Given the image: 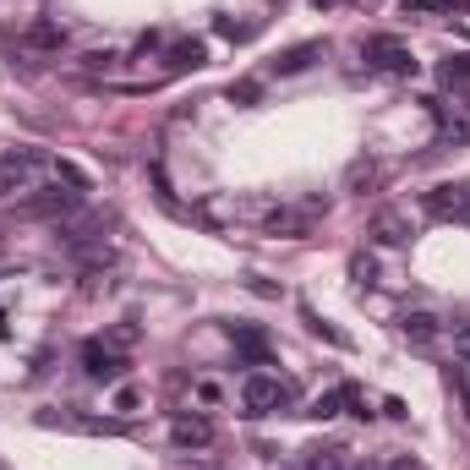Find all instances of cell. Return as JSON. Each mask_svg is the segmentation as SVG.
Instances as JSON below:
<instances>
[{"mask_svg":"<svg viewBox=\"0 0 470 470\" xmlns=\"http://www.w3.org/2000/svg\"><path fill=\"white\" fill-rule=\"evenodd\" d=\"M49 164L55 159H44V153H33V148H16V153H5L0 159V197H33L38 192V175H49Z\"/></svg>","mask_w":470,"mask_h":470,"instance_id":"obj_1","label":"cell"},{"mask_svg":"<svg viewBox=\"0 0 470 470\" xmlns=\"http://www.w3.org/2000/svg\"><path fill=\"white\" fill-rule=\"evenodd\" d=\"M361 60H367L372 71H389V77H416V55H411V44L394 38V33H367V38H361Z\"/></svg>","mask_w":470,"mask_h":470,"instance_id":"obj_2","label":"cell"},{"mask_svg":"<svg viewBox=\"0 0 470 470\" xmlns=\"http://www.w3.org/2000/svg\"><path fill=\"white\" fill-rule=\"evenodd\" d=\"M290 383L285 378H268V372H252L246 383H241V405H246V416H274V411H285L290 405Z\"/></svg>","mask_w":470,"mask_h":470,"instance_id":"obj_3","label":"cell"},{"mask_svg":"<svg viewBox=\"0 0 470 470\" xmlns=\"http://www.w3.org/2000/svg\"><path fill=\"white\" fill-rule=\"evenodd\" d=\"M82 192H88V186H71V181H66V186H60V181H55V186H38V197H27V203H22V214H33V219L77 214V208H82Z\"/></svg>","mask_w":470,"mask_h":470,"instance_id":"obj_4","label":"cell"},{"mask_svg":"<svg viewBox=\"0 0 470 470\" xmlns=\"http://www.w3.org/2000/svg\"><path fill=\"white\" fill-rule=\"evenodd\" d=\"M318 214H329V197H312V203H301V208H274V214L263 219V230H268V235H312Z\"/></svg>","mask_w":470,"mask_h":470,"instance_id":"obj_5","label":"cell"},{"mask_svg":"<svg viewBox=\"0 0 470 470\" xmlns=\"http://www.w3.org/2000/svg\"><path fill=\"white\" fill-rule=\"evenodd\" d=\"M126 350H115V345H104V339H88L82 345V372L93 378V383H120L126 378Z\"/></svg>","mask_w":470,"mask_h":470,"instance_id":"obj_6","label":"cell"},{"mask_svg":"<svg viewBox=\"0 0 470 470\" xmlns=\"http://www.w3.org/2000/svg\"><path fill=\"white\" fill-rule=\"evenodd\" d=\"M225 334H230V345H235V356L246 367H274V345H268V334L257 323H225Z\"/></svg>","mask_w":470,"mask_h":470,"instance_id":"obj_7","label":"cell"},{"mask_svg":"<svg viewBox=\"0 0 470 470\" xmlns=\"http://www.w3.org/2000/svg\"><path fill=\"white\" fill-rule=\"evenodd\" d=\"M323 55H329V44H323V38H307V44L279 49V55L268 60V71H274V77H301V71H307V66H318Z\"/></svg>","mask_w":470,"mask_h":470,"instance_id":"obj_8","label":"cell"},{"mask_svg":"<svg viewBox=\"0 0 470 470\" xmlns=\"http://www.w3.org/2000/svg\"><path fill=\"white\" fill-rule=\"evenodd\" d=\"M427 214L433 219H460V225H470V186H433L427 192Z\"/></svg>","mask_w":470,"mask_h":470,"instance_id":"obj_9","label":"cell"},{"mask_svg":"<svg viewBox=\"0 0 470 470\" xmlns=\"http://www.w3.org/2000/svg\"><path fill=\"white\" fill-rule=\"evenodd\" d=\"M170 444H175V449H208V444H214V422L197 416V411H186V416L170 422Z\"/></svg>","mask_w":470,"mask_h":470,"instance_id":"obj_10","label":"cell"},{"mask_svg":"<svg viewBox=\"0 0 470 470\" xmlns=\"http://www.w3.org/2000/svg\"><path fill=\"white\" fill-rule=\"evenodd\" d=\"M400 334H405L411 345H438L444 323H438L433 312H405V318H400Z\"/></svg>","mask_w":470,"mask_h":470,"instance_id":"obj_11","label":"cell"},{"mask_svg":"<svg viewBox=\"0 0 470 470\" xmlns=\"http://www.w3.org/2000/svg\"><path fill=\"white\" fill-rule=\"evenodd\" d=\"M356 394H361L356 383H339V389H329V394H318L307 416H312V422H329V416H339V411H350V400H356Z\"/></svg>","mask_w":470,"mask_h":470,"instance_id":"obj_12","label":"cell"},{"mask_svg":"<svg viewBox=\"0 0 470 470\" xmlns=\"http://www.w3.org/2000/svg\"><path fill=\"white\" fill-rule=\"evenodd\" d=\"M170 71H197V66H208V44L203 38H181V44H170Z\"/></svg>","mask_w":470,"mask_h":470,"instance_id":"obj_13","label":"cell"},{"mask_svg":"<svg viewBox=\"0 0 470 470\" xmlns=\"http://www.w3.org/2000/svg\"><path fill=\"white\" fill-rule=\"evenodd\" d=\"M372 241L405 246V241H411V219H405V214H378V219H372Z\"/></svg>","mask_w":470,"mask_h":470,"instance_id":"obj_14","label":"cell"},{"mask_svg":"<svg viewBox=\"0 0 470 470\" xmlns=\"http://www.w3.org/2000/svg\"><path fill=\"white\" fill-rule=\"evenodd\" d=\"M296 470H345V449H334V444H312V449H301Z\"/></svg>","mask_w":470,"mask_h":470,"instance_id":"obj_15","label":"cell"},{"mask_svg":"<svg viewBox=\"0 0 470 470\" xmlns=\"http://www.w3.org/2000/svg\"><path fill=\"white\" fill-rule=\"evenodd\" d=\"M383 181V164L378 159H350V170H345V192H372Z\"/></svg>","mask_w":470,"mask_h":470,"instance_id":"obj_16","label":"cell"},{"mask_svg":"<svg viewBox=\"0 0 470 470\" xmlns=\"http://www.w3.org/2000/svg\"><path fill=\"white\" fill-rule=\"evenodd\" d=\"M301 323H307V329H312V334H318L323 345H334V350H350V334H345V329H334L329 318H318L312 307H301Z\"/></svg>","mask_w":470,"mask_h":470,"instance_id":"obj_17","label":"cell"},{"mask_svg":"<svg viewBox=\"0 0 470 470\" xmlns=\"http://www.w3.org/2000/svg\"><path fill=\"white\" fill-rule=\"evenodd\" d=\"M27 44H33V49H66V27L49 22V16H38V22L27 27Z\"/></svg>","mask_w":470,"mask_h":470,"instance_id":"obj_18","label":"cell"},{"mask_svg":"<svg viewBox=\"0 0 470 470\" xmlns=\"http://www.w3.org/2000/svg\"><path fill=\"white\" fill-rule=\"evenodd\" d=\"M438 82L444 88H470V55H449V60H438Z\"/></svg>","mask_w":470,"mask_h":470,"instance_id":"obj_19","label":"cell"},{"mask_svg":"<svg viewBox=\"0 0 470 470\" xmlns=\"http://www.w3.org/2000/svg\"><path fill=\"white\" fill-rule=\"evenodd\" d=\"M225 99L241 104V110H252V104H263V82H257V77H235V82L225 88Z\"/></svg>","mask_w":470,"mask_h":470,"instance_id":"obj_20","label":"cell"},{"mask_svg":"<svg viewBox=\"0 0 470 470\" xmlns=\"http://www.w3.org/2000/svg\"><path fill=\"white\" fill-rule=\"evenodd\" d=\"M137 339H142V329H137V323H131V318H126V323H115V329H110V334H104V345H115V350H131V345H137Z\"/></svg>","mask_w":470,"mask_h":470,"instance_id":"obj_21","label":"cell"},{"mask_svg":"<svg viewBox=\"0 0 470 470\" xmlns=\"http://www.w3.org/2000/svg\"><path fill=\"white\" fill-rule=\"evenodd\" d=\"M214 27H219V33H225V38H235V44H246V38H252V33H257V27H252V22H235V16H219V22H214Z\"/></svg>","mask_w":470,"mask_h":470,"instance_id":"obj_22","label":"cell"},{"mask_svg":"<svg viewBox=\"0 0 470 470\" xmlns=\"http://www.w3.org/2000/svg\"><path fill=\"white\" fill-rule=\"evenodd\" d=\"M350 279H356V285H372V279H378V263H372L367 252H356V257H350Z\"/></svg>","mask_w":470,"mask_h":470,"instance_id":"obj_23","label":"cell"},{"mask_svg":"<svg viewBox=\"0 0 470 470\" xmlns=\"http://www.w3.org/2000/svg\"><path fill=\"white\" fill-rule=\"evenodd\" d=\"M137 405H142V394H137V389H115V411H120V416H131Z\"/></svg>","mask_w":470,"mask_h":470,"instance_id":"obj_24","label":"cell"},{"mask_svg":"<svg viewBox=\"0 0 470 470\" xmlns=\"http://www.w3.org/2000/svg\"><path fill=\"white\" fill-rule=\"evenodd\" d=\"M427 11H433V0H400V16H411V22L427 16Z\"/></svg>","mask_w":470,"mask_h":470,"instance_id":"obj_25","label":"cell"},{"mask_svg":"<svg viewBox=\"0 0 470 470\" xmlns=\"http://www.w3.org/2000/svg\"><path fill=\"white\" fill-rule=\"evenodd\" d=\"M110 60H115V55H110V49H93V55H82V66H88V71H104V66H110Z\"/></svg>","mask_w":470,"mask_h":470,"instance_id":"obj_26","label":"cell"},{"mask_svg":"<svg viewBox=\"0 0 470 470\" xmlns=\"http://www.w3.org/2000/svg\"><path fill=\"white\" fill-rule=\"evenodd\" d=\"M454 350L470 361V323H454Z\"/></svg>","mask_w":470,"mask_h":470,"instance_id":"obj_27","label":"cell"},{"mask_svg":"<svg viewBox=\"0 0 470 470\" xmlns=\"http://www.w3.org/2000/svg\"><path fill=\"white\" fill-rule=\"evenodd\" d=\"M389 470H427V465H422V460H411V454H400V460H394Z\"/></svg>","mask_w":470,"mask_h":470,"instance_id":"obj_28","label":"cell"},{"mask_svg":"<svg viewBox=\"0 0 470 470\" xmlns=\"http://www.w3.org/2000/svg\"><path fill=\"white\" fill-rule=\"evenodd\" d=\"M433 5H444V11H470V0H433Z\"/></svg>","mask_w":470,"mask_h":470,"instance_id":"obj_29","label":"cell"},{"mask_svg":"<svg viewBox=\"0 0 470 470\" xmlns=\"http://www.w3.org/2000/svg\"><path fill=\"white\" fill-rule=\"evenodd\" d=\"M312 5H318V11H329V5H339V0H312Z\"/></svg>","mask_w":470,"mask_h":470,"instance_id":"obj_30","label":"cell"},{"mask_svg":"<svg viewBox=\"0 0 470 470\" xmlns=\"http://www.w3.org/2000/svg\"><path fill=\"white\" fill-rule=\"evenodd\" d=\"M356 470H383V465H356Z\"/></svg>","mask_w":470,"mask_h":470,"instance_id":"obj_31","label":"cell"}]
</instances>
